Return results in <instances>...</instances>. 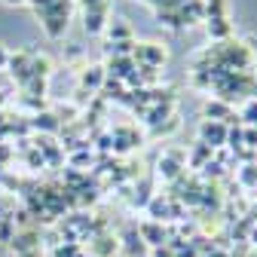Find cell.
<instances>
[{
  "instance_id": "cell-16",
  "label": "cell",
  "mask_w": 257,
  "mask_h": 257,
  "mask_svg": "<svg viewBox=\"0 0 257 257\" xmlns=\"http://www.w3.org/2000/svg\"><path fill=\"white\" fill-rule=\"evenodd\" d=\"M245 119L248 122H257V101H251V107L245 110Z\"/></svg>"
},
{
  "instance_id": "cell-8",
  "label": "cell",
  "mask_w": 257,
  "mask_h": 257,
  "mask_svg": "<svg viewBox=\"0 0 257 257\" xmlns=\"http://www.w3.org/2000/svg\"><path fill=\"white\" fill-rule=\"evenodd\" d=\"M208 34H211V37H227V34H230L227 19H211V22H208Z\"/></svg>"
},
{
  "instance_id": "cell-18",
  "label": "cell",
  "mask_w": 257,
  "mask_h": 257,
  "mask_svg": "<svg viewBox=\"0 0 257 257\" xmlns=\"http://www.w3.org/2000/svg\"><path fill=\"white\" fill-rule=\"evenodd\" d=\"M4 4H7V7H25L28 0H4Z\"/></svg>"
},
{
  "instance_id": "cell-19",
  "label": "cell",
  "mask_w": 257,
  "mask_h": 257,
  "mask_svg": "<svg viewBox=\"0 0 257 257\" xmlns=\"http://www.w3.org/2000/svg\"><path fill=\"white\" fill-rule=\"evenodd\" d=\"M211 257H227V254H211Z\"/></svg>"
},
{
  "instance_id": "cell-7",
  "label": "cell",
  "mask_w": 257,
  "mask_h": 257,
  "mask_svg": "<svg viewBox=\"0 0 257 257\" xmlns=\"http://www.w3.org/2000/svg\"><path fill=\"white\" fill-rule=\"evenodd\" d=\"M138 236H144L150 245H163V239H166V233L159 230V227H147V223H144V227L138 230Z\"/></svg>"
},
{
  "instance_id": "cell-5",
  "label": "cell",
  "mask_w": 257,
  "mask_h": 257,
  "mask_svg": "<svg viewBox=\"0 0 257 257\" xmlns=\"http://www.w3.org/2000/svg\"><path fill=\"white\" fill-rule=\"evenodd\" d=\"M116 248H119V242H116L113 236H98V239H92V251L98 254V257H110V254H116Z\"/></svg>"
},
{
  "instance_id": "cell-3",
  "label": "cell",
  "mask_w": 257,
  "mask_h": 257,
  "mask_svg": "<svg viewBox=\"0 0 257 257\" xmlns=\"http://www.w3.org/2000/svg\"><path fill=\"white\" fill-rule=\"evenodd\" d=\"M159 175H163L166 181H175L181 175V153H172L166 159H159Z\"/></svg>"
},
{
  "instance_id": "cell-17",
  "label": "cell",
  "mask_w": 257,
  "mask_h": 257,
  "mask_svg": "<svg viewBox=\"0 0 257 257\" xmlns=\"http://www.w3.org/2000/svg\"><path fill=\"white\" fill-rule=\"evenodd\" d=\"M7 61H10V55H7V49H4V43H0V68H7Z\"/></svg>"
},
{
  "instance_id": "cell-9",
  "label": "cell",
  "mask_w": 257,
  "mask_h": 257,
  "mask_svg": "<svg viewBox=\"0 0 257 257\" xmlns=\"http://www.w3.org/2000/svg\"><path fill=\"white\" fill-rule=\"evenodd\" d=\"M34 125H43V128H49V132H55V128H58V119H55L52 113H37V116H34Z\"/></svg>"
},
{
  "instance_id": "cell-4",
  "label": "cell",
  "mask_w": 257,
  "mask_h": 257,
  "mask_svg": "<svg viewBox=\"0 0 257 257\" xmlns=\"http://www.w3.org/2000/svg\"><path fill=\"white\" fill-rule=\"evenodd\" d=\"M104 19H107V10H86V31L89 34H101Z\"/></svg>"
},
{
  "instance_id": "cell-13",
  "label": "cell",
  "mask_w": 257,
  "mask_h": 257,
  "mask_svg": "<svg viewBox=\"0 0 257 257\" xmlns=\"http://www.w3.org/2000/svg\"><path fill=\"white\" fill-rule=\"evenodd\" d=\"M110 37H128V28L125 25H110Z\"/></svg>"
},
{
  "instance_id": "cell-15",
  "label": "cell",
  "mask_w": 257,
  "mask_h": 257,
  "mask_svg": "<svg viewBox=\"0 0 257 257\" xmlns=\"http://www.w3.org/2000/svg\"><path fill=\"white\" fill-rule=\"evenodd\" d=\"M245 144L248 147H257V128H248V132H245Z\"/></svg>"
},
{
  "instance_id": "cell-14",
  "label": "cell",
  "mask_w": 257,
  "mask_h": 257,
  "mask_svg": "<svg viewBox=\"0 0 257 257\" xmlns=\"http://www.w3.org/2000/svg\"><path fill=\"white\" fill-rule=\"evenodd\" d=\"M28 4H31V7H34L37 13H40V10H46V7H52V4H55V0H28Z\"/></svg>"
},
{
  "instance_id": "cell-11",
  "label": "cell",
  "mask_w": 257,
  "mask_h": 257,
  "mask_svg": "<svg viewBox=\"0 0 257 257\" xmlns=\"http://www.w3.org/2000/svg\"><path fill=\"white\" fill-rule=\"evenodd\" d=\"M205 113H208V116H233V113H230V107H223V104H217V101H214V104L208 101Z\"/></svg>"
},
{
  "instance_id": "cell-1",
  "label": "cell",
  "mask_w": 257,
  "mask_h": 257,
  "mask_svg": "<svg viewBox=\"0 0 257 257\" xmlns=\"http://www.w3.org/2000/svg\"><path fill=\"white\" fill-rule=\"evenodd\" d=\"M135 58L144 61V68H156V64L166 61V49H159L156 43H141V46L135 49Z\"/></svg>"
},
{
  "instance_id": "cell-12",
  "label": "cell",
  "mask_w": 257,
  "mask_h": 257,
  "mask_svg": "<svg viewBox=\"0 0 257 257\" xmlns=\"http://www.w3.org/2000/svg\"><path fill=\"white\" fill-rule=\"evenodd\" d=\"M83 10H107V0H83Z\"/></svg>"
},
{
  "instance_id": "cell-2",
  "label": "cell",
  "mask_w": 257,
  "mask_h": 257,
  "mask_svg": "<svg viewBox=\"0 0 257 257\" xmlns=\"http://www.w3.org/2000/svg\"><path fill=\"white\" fill-rule=\"evenodd\" d=\"M202 138H205L208 147H220L223 141H227V125H223L220 119H214V122H202Z\"/></svg>"
},
{
  "instance_id": "cell-10",
  "label": "cell",
  "mask_w": 257,
  "mask_h": 257,
  "mask_svg": "<svg viewBox=\"0 0 257 257\" xmlns=\"http://www.w3.org/2000/svg\"><path fill=\"white\" fill-rule=\"evenodd\" d=\"M239 178H242V184H245V187H254V184H257V166H242Z\"/></svg>"
},
{
  "instance_id": "cell-6",
  "label": "cell",
  "mask_w": 257,
  "mask_h": 257,
  "mask_svg": "<svg viewBox=\"0 0 257 257\" xmlns=\"http://www.w3.org/2000/svg\"><path fill=\"white\" fill-rule=\"evenodd\" d=\"M101 83H104V68L101 64H92V68L83 71V86L86 89H98Z\"/></svg>"
}]
</instances>
